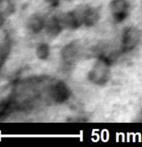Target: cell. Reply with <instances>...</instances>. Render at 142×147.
Here are the masks:
<instances>
[{"label":"cell","mask_w":142,"mask_h":147,"mask_svg":"<svg viewBox=\"0 0 142 147\" xmlns=\"http://www.w3.org/2000/svg\"><path fill=\"white\" fill-rule=\"evenodd\" d=\"M63 26L61 19L57 17H52L45 22V27L47 34L52 37L57 36L63 30Z\"/></svg>","instance_id":"cell-6"},{"label":"cell","mask_w":142,"mask_h":147,"mask_svg":"<svg viewBox=\"0 0 142 147\" xmlns=\"http://www.w3.org/2000/svg\"><path fill=\"white\" fill-rule=\"evenodd\" d=\"M49 93L52 100L57 103H65L71 96L70 88L63 81H57L52 85Z\"/></svg>","instance_id":"cell-2"},{"label":"cell","mask_w":142,"mask_h":147,"mask_svg":"<svg viewBox=\"0 0 142 147\" xmlns=\"http://www.w3.org/2000/svg\"><path fill=\"white\" fill-rule=\"evenodd\" d=\"M1 1H2V0H0V3H1Z\"/></svg>","instance_id":"cell-12"},{"label":"cell","mask_w":142,"mask_h":147,"mask_svg":"<svg viewBox=\"0 0 142 147\" xmlns=\"http://www.w3.org/2000/svg\"><path fill=\"white\" fill-rule=\"evenodd\" d=\"M50 46L47 43H41L38 45L36 49V55L40 60H44L50 55Z\"/></svg>","instance_id":"cell-10"},{"label":"cell","mask_w":142,"mask_h":147,"mask_svg":"<svg viewBox=\"0 0 142 147\" xmlns=\"http://www.w3.org/2000/svg\"><path fill=\"white\" fill-rule=\"evenodd\" d=\"M79 47L76 43L72 42L67 44L63 48L61 52L63 60L66 63H70L75 59L78 55Z\"/></svg>","instance_id":"cell-7"},{"label":"cell","mask_w":142,"mask_h":147,"mask_svg":"<svg viewBox=\"0 0 142 147\" xmlns=\"http://www.w3.org/2000/svg\"><path fill=\"white\" fill-rule=\"evenodd\" d=\"M67 1H71V0H67Z\"/></svg>","instance_id":"cell-13"},{"label":"cell","mask_w":142,"mask_h":147,"mask_svg":"<svg viewBox=\"0 0 142 147\" xmlns=\"http://www.w3.org/2000/svg\"><path fill=\"white\" fill-rule=\"evenodd\" d=\"M110 64L108 59L104 57H100L88 73V79L90 81L99 86L106 84L110 75Z\"/></svg>","instance_id":"cell-1"},{"label":"cell","mask_w":142,"mask_h":147,"mask_svg":"<svg viewBox=\"0 0 142 147\" xmlns=\"http://www.w3.org/2000/svg\"><path fill=\"white\" fill-rule=\"evenodd\" d=\"M45 22L44 19L38 14L32 15L29 19L27 23V27L32 33L38 34L45 27Z\"/></svg>","instance_id":"cell-8"},{"label":"cell","mask_w":142,"mask_h":147,"mask_svg":"<svg viewBox=\"0 0 142 147\" xmlns=\"http://www.w3.org/2000/svg\"><path fill=\"white\" fill-rule=\"evenodd\" d=\"M128 3L126 0H112L110 8L113 19L116 22H121L126 17L128 11Z\"/></svg>","instance_id":"cell-3"},{"label":"cell","mask_w":142,"mask_h":147,"mask_svg":"<svg viewBox=\"0 0 142 147\" xmlns=\"http://www.w3.org/2000/svg\"><path fill=\"white\" fill-rule=\"evenodd\" d=\"M136 34L135 32L131 29H128L123 32L122 37V47L124 50H129L131 48L136 42Z\"/></svg>","instance_id":"cell-9"},{"label":"cell","mask_w":142,"mask_h":147,"mask_svg":"<svg viewBox=\"0 0 142 147\" xmlns=\"http://www.w3.org/2000/svg\"><path fill=\"white\" fill-rule=\"evenodd\" d=\"M61 20L64 27L70 30H75L83 25L81 12L79 13L76 11L67 12L65 14L64 17L61 19Z\"/></svg>","instance_id":"cell-5"},{"label":"cell","mask_w":142,"mask_h":147,"mask_svg":"<svg viewBox=\"0 0 142 147\" xmlns=\"http://www.w3.org/2000/svg\"><path fill=\"white\" fill-rule=\"evenodd\" d=\"M45 1L50 7H56L60 4V0H45Z\"/></svg>","instance_id":"cell-11"},{"label":"cell","mask_w":142,"mask_h":147,"mask_svg":"<svg viewBox=\"0 0 142 147\" xmlns=\"http://www.w3.org/2000/svg\"><path fill=\"white\" fill-rule=\"evenodd\" d=\"M82 22L86 27H93L100 20V13L94 7H86L81 11Z\"/></svg>","instance_id":"cell-4"}]
</instances>
